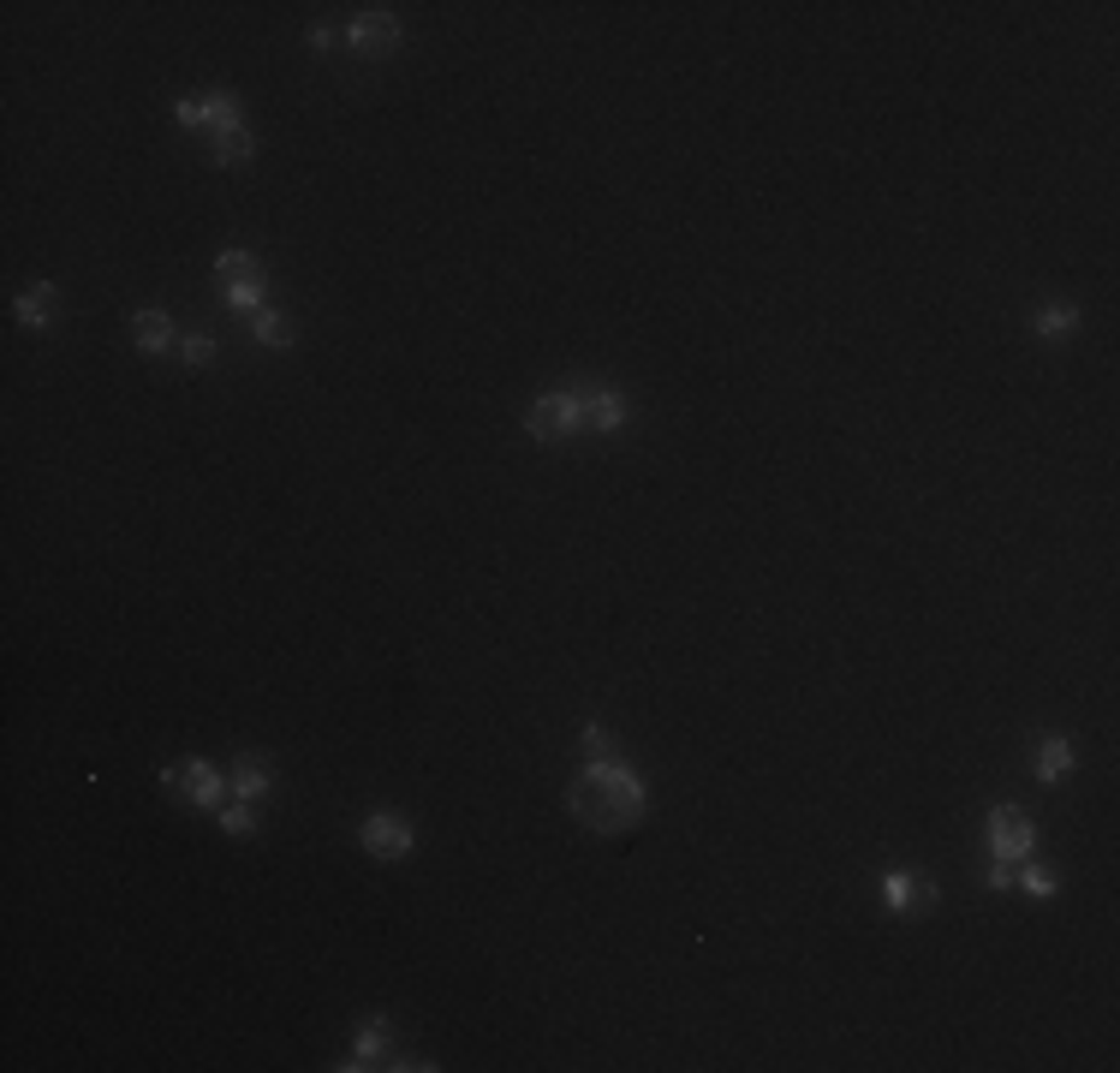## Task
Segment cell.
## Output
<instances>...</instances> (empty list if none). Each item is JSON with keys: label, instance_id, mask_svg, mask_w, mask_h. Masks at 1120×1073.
<instances>
[{"label": "cell", "instance_id": "52a82bcc", "mask_svg": "<svg viewBox=\"0 0 1120 1073\" xmlns=\"http://www.w3.org/2000/svg\"><path fill=\"white\" fill-rule=\"evenodd\" d=\"M358 841L370 848L376 858H405L412 853V824L405 817H393V812H376V817H364V829H358Z\"/></svg>", "mask_w": 1120, "mask_h": 1073}, {"label": "cell", "instance_id": "2e32d148", "mask_svg": "<svg viewBox=\"0 0 1120 1073\" xmlns=\"http://www.w3.org/2000/svg\"><path fill=\"white\" fill-rule=\"evenodd\" d=\"M882 901L894 906V913H912V901H918V882H912L906 870H894V877L882 882Z\"/></svg>", "mask_w": 1120, "mask_h": 1073}, {"label": "cell", "instance_id": "7c38bea8", "mask_svg": "<svg viewBox=\"0 0 1120 1073\" xmlns=\"http://www.w3.org/2000/svg\"><path fill=\"white\" fill-rule=\"evenodd\" d=\"M227 781H233V793H239V800H263V793L275 788V776H269V764H263V757H239V764H233V776H227Z\"/></svg>", "mask_w": 1120, "mask_h": 1073}, {"label": "cell", "instance_id": "6da1fadb", "mask_svg": "<svg viewBox=\"0 0 1120 1073\" xmlns=\"http://www.w3.org/2000/svg\"><path fill=\"white\" fill-rule=\"evenodd\" d=\"M567 805L591 836H620V829H632L644 817V788L620 757H608V764H591L572 781Z\"/></svg>", "mask_w": 1120, "mask_h": 1073}, {"label": "cell", "instance_id": "ffe728a7", "mask_svg": "<svg viewBox=\"0 0 1120 1073\" xmlns=\"http://www.w3.org/2000/svg\"><path fill=\"white\" fill-rule=\"evenodd\" d=\"M221 829H233V836H251V829H257V817H251L245 805H221Z\"/></svg>", "mask_w": 1120, "mask_h": 1073}, {"label": "cell", "instance_id": "d6986e66", "mask_svg": "<svg viewBox=\"0 0 1120 1073\" xmlns=\"http://www.w3.org/2000/svg\"><path fill=\"white\" fill-rule=\"evenodd\" d=\"M1079 322V310H1067V305H1055V310H1043L1037 317V334H1067V328Z\"/></svg>", "mask_w": 1120, "mask_h": 1073}, {"label": "cell", "instance_id": "8fae6325", "mask_svg": "<svg viewBox=\"0 0 1120 1073\" xmlns=\"http://www.w3.org/2000/svg\"><path fill=\"white\" fill-rule=\"evenodd\" d=\"M132 340L144 352H168L173 346V317H168V310H137V317H132Z\"/></svg>", "mask_w": 1120, "mask_h": 1073}, {"label": "cell", "instance_id": "e0dca14e", "mask_svg": "<svg viewBox=\"0 0 1120 1073\" xmlns=\"http://www.w3.org/2000/svg\"><path fill=\"white\" fill-rule=\"evenodd\" d=\"M381 1038H388V1026H381V1020H376V1026H364V1032H358V1044H352V1062H346V1068L376 1062V1056H381Z\"/></svg>", "mask_w": 1120, "mask_h": 1073}, {"label": "cell", "instance_id": "7a4b0ae2", "mask_svg": "<svg viewBox=\"0 0 1120 1073\" xmlns=\"http://www.w3.org/2000/svg\"><path fill=\"white\" fill-rule=\"evenodd\" d=\"M161 781H168L173 793H185V800L209 805V812H221V805H227V788H233V781H227L221 769L209 764V757H185V764H173Z\"/></svg>", "mask_w": 1120, "mask_h": 1073}, {"label": "cell", "instance_id": "30bf717a", "mask_svg": "<svg viewBox=\"0 0 1120 1073\" xmlns=\"http://www.w3.org/2000/svg\"><path fill=\"white\" fill-rule=\"evenodd\" d=\"M209 149H215V161H221V168H245L257 144H251V132L233 120V125H221V132H209Z\"/></svg>", "mask_w": 1120, "mask_h": 1073}, {"label": "cell", "instance_id": "7402d4cb", "mask_svg": "<svg viewBox=\"0 0 1120 1073\" xmlns=\"http://www.w3.org/2000/svg\"><path fill=\"white\" fill-rule=\"evenodd\" d=\"M1020 882H1025L1031 894H1055V877H1049V870H1037V865H1025V877H1020Z\"/></svg>", "mask_w": 1120, "mask_h": 1073}, {"label": "cell", "instance_id": "9c48e42d", "mask_svg": "<svg viewBox=\"0 0 1120 1073\" xmlns=\"http://www.w3.org/2000/svg\"><path fill=\"white\" fill-rule=\"evenodd\" d=\"M239 102L227 90H215V96H203V102H180V125H209V132H221V125H233Z\"/></svg>", "mask_w": 1120, "mask_h": 1073}, {"label": "cell", "instance_id": "44dd1931", "mask_svg": "<svg viewBox=\"0 0 1120 1073\" xmlns=\"http://www.w3.org/2000/svg\"><path fill=\"white\" fill-rule=\"evenodd\" d=\"M180 352H185V364H209L215 358V340L209 334H191V340H180Z\"/></svg>", "mask_w": 1120, "mask_h": 1073}, {"label": "cell", "instance_id": "3957f363", "mask_svg": "<svg viewBox=\"0 0 1120 1073\" xmlns=\"http://www.w3.org/2000/svg\"><path fill=\"white\" fill-rule=\"evenodd\" d=\"M215 281H221L227 305L263 310V269L245 257V251H221V263H215Z\"/></svg>", "mask_w": 1120, "mask_h": 1073}, {"label": "cell", "instance_id": "ba28073f", "mask_svg": "<svg viewBox=\"0 0 1120 1073\" xmlns=\"http://www.w3.org/2000/svg\"><path fill=\"white\" fill-rule=\"evenodd\" d=\"M572 394H579V406H584V429H608V436H614V429L626 424V400H620V388L584 382V388H572Z\"/></svg>", "mask_w": 1120, "mask_h": 1073}, {"label": "cell", "instance_id": "9a60e30c", "mask_svg": "<svg viewBox=\"0 0 1120 1073\" xmlns=\"http://www.w3.org/2000/svg\"><path fill=\"white\" fill-rule=\"evenodd\" d=\"M251 328H257L263 346H292V322H287V317H275V310H257V317H251Z\"/></svg>", "mask_w": 1120, "mask_h": 1073}, {"label": "cell", "instance_id": "ac0fdd59", "mask_svg": "<svg viewBox=\"0 0 1120 1073\" xmlns=\"http://www.w3.org/2000/svg\"><path fill=\"white\" fill-rule=\"evenodd\" d=\"M584 757H591V764H608V757H614V740H608L596 722H584Z\"/></svg>", "mask_w": 1120, "mask_h": 1073}, {"label": "cell", "instance_id": "5bb4252c", "mask_svg": "<svg viewBox=\"0 0 1120 1073\" xmlns=\"http://www.w3.org/2000/svg\"><path fill=\"white\" fill-rule=\"evenodd\" d=\"M1067 769H1073V746H1067V740H1049V746H1037V776H1043V781H1061Z\"/></svg>", "mask_w": 1120, "mask_h": 1073}, {"label": "cell", "instance_id": "8992f818", "mask_svg": "<svg viewBox=\"0 0 1120 1073\" xmlns=\"http://www.w3.org/2000/svg\"><path fill=\"white\" fill-rule=\"evenodd\" d=\"M346 42L358 48V54H393V48H400V19H393L388 7H370V12L352 19Z\"/></svg>", "mask_w": 1120, "mask_h": 1073}, {"label": "cell", "instance_id": "5b68a950", "mask_svg": "<svg viewBox=\"0 0 1120 1073\" xmlns=\"http://www.w3.org/2000/svg\"><path fill=\"white\" fill-rule=\"evenodd\" d=\"M989 848H996L1001 865H1020V858H1031V848H1037V829H1031V817L1020 812V805H1001V812L989 817Z\"/></svg>", "mask_w": 1120, "mask_h": 1073}, {"label": "cell", "instance_id": "4fadbf2b", "mask_svg": "<svg viewBox=\"0 0 1120 1073\" xmlns=\"http://www.w3.org/2000/svg\"><path fill=\"white\" fill-rule=\"evenodd\" d=\"M48 317H54V286H42V281H36V286H24V293H19V322L42 328Z\"/></svg>", "mask_w": 1120, "mask_h": 1073}, {"label": "cell", "instance_id": "277c9868", "mask_svg": "<svg viewBox=\"0 0 1120 1073\" xmlns=\"http://www.w3.org/2000/svg\"><path fill=\"white\" fill-rule=\"evenodd\" d=\"M525 424H531V436H537V441H567V436H579V429H584V406H579L572 388H567V394H543L537 406H531Z\"/></svg>", "mask_w": 1120, "mask_h": 1073}]
</instances>
